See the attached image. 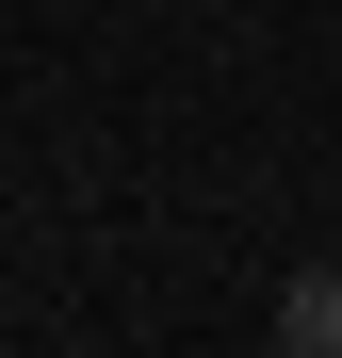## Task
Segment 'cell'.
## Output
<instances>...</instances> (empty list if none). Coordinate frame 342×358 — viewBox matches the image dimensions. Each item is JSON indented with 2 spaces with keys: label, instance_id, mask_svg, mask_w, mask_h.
Returning a JSON list of instances; mask_svg holds the SVG:
<instances>
[{
  "label": "cell",
  "instance_id": "cell-1",
  "mask_svg": "<svg viewBox=\"0 0 342 358\" xmlns=\"http://www.w3.org/2000/svg\"><path fill=\"white\" fill-rule=\"evenodd\" d=\"M277 342H294V358H342V261H310L294 293H277Z\"/></svg>",
  "mask_w": 342,
  "mask_h": 358
}]
</instances>
